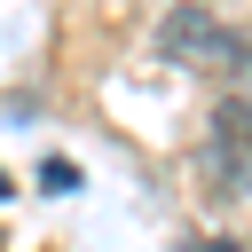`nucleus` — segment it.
I'll list each match as a JSON object with an SVG mask.
<instances>
[{"label": "nucleus", "instance_id": "obj_1", "mask_svg": "<svg viewBox=\"0 0 252 252\" xmlns=\"http://www.w3.org/2000/svg\"><path fill=\"white\" fill-rule=\"evenodd\" d=\"M205 173H213L220 189H244V181H252V94H236V102H220V110H213Z\"/></svg>", "mask_w": 252, "mask_h": 252}]
</instances>
